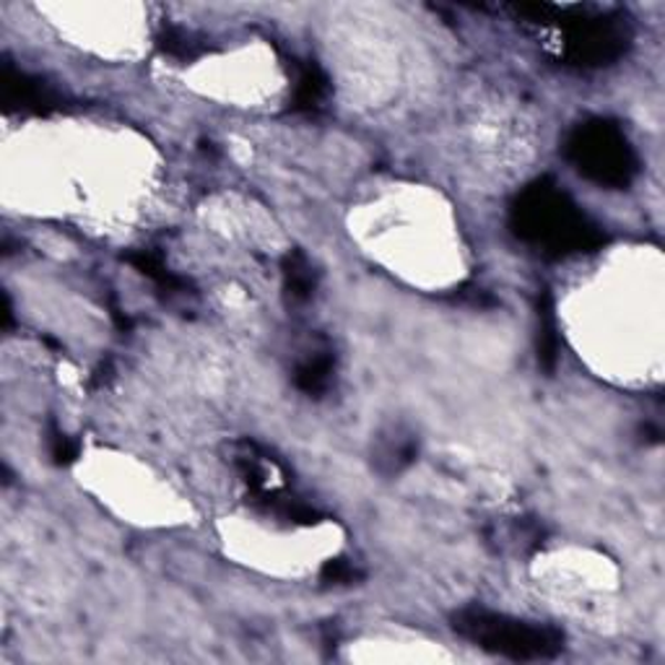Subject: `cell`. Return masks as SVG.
I'll return each instance as SVG.
<instances>
[{"label": "cell", "mask_w": 665, "mask_h": 665, "mask_svg": "<svg viewBox=\"0 0 665 665\" xmlns=\"http://www.w3.org/2000/svg\"><path fill=\"white\" fill-rule=\"evenodd\" d=\"M512 235L547 258H570L595 252L606 245L601 224L574 204L557 179L538 177L510 204Z\"/></svg>", "instance_id": "1"}, {"label": "cell", "mask_w": 665, "mask_h": 665, "mask_svg": "<svg viewBox=\"0 0 665 665\" xmlns=\"http://www.w3.org/2000/svg\"><path fill=\"white\" fill-rule=\"evenodd\" d=\"M453 630L470 645L510 661H554L564 650V632L551 624L515 619L481 606H466L450 616Z\"/></svg>", "instance_id": "2"}, {"label": "cell", "mask_w": 665, "mask_h": 665, "mask_svg": "<svg viewBox=\"0 0 665 665\" xmlns=\"http://www.w3.org/2000/svg\"><path fill=\"white\" fill-rule=\"evenodd\" d=\"M564 156L574 172L601 188L624 190L640 175V156L632 141L606 117H590L574 125L564 141Z\"/></svg>", "instance_id": "3"}, {"label": "cell", "mask_w": 665, "mask_h": 665, "mask_svg": "<svg viewBox=\"0 0 665 665\" xmlns=\"http://www.w3.org/2000/svg\"><path fill=\"white\" fill-rule=\"evenodd\" d=\"M564 21V60L580 69H603L616 63L632 44V24L624 13L603 11H572Z\"/></svg>", "instance_id": "4"}, {"label": "cell", "mask_w": 665, "mask_h": 665, "mask_svg": "<svg viewBox=\"0 0 665 665\" xmlns=\"http://www.w3.org/2000/svg\"><path fill=\"white\" fill-rule=\"evenodd\" d=\"M0 100L6 112H21V115H52L69 104L60 89L11 63H3L0 71Z\"/></svg>", "instance_id": "5"}, {"label": "cell", "mask_w": 665, "mask_h": 665, "mask_svg": "<svg viewBox=\"0 0 665 665\" xmlns=\"http://www.w3.org/2000/svg\"><path fill=\"white\" fill-rule=\"evenodd\" d=\"M248 502L256 507L258 512L289 522V526H318V522L325 520V515L320 512L315 505H310L308 499L294 497L291 491L281 487L250 491Z\"/></svg>", "instance_id": "6"}, {"label": "cell", "mask_w": 665, "mask_h": 665, "mask_svg": "<svg viewBox=\"0 0 665 665\" xmlns=\"http://www.w3.org/2000/svg\"><path fill=\"white\" fill-rule=\"evenodd\" d=\"M294 84H291V110L294 112H318L331 92V81L315 60H294Z\"/></svg>", "instance_id": "7"}, {"label": "cell", "mask_w": 665, "mask_h": 665, "mask_svg": "<svg viewBox=\"0 0 665 665\" xmlns=\"http://www.w3.org/2000/svg\"><path fill=\"white\" fill-rule=\"evenodd\" d=\"M416 437L395 427L393 432H387V435L377 437L375 450H372V463H375V468L383 476H395L416 460Z\"/></svg>", "instance_id": "8"}, {"label": "cell", "mask_w": 665, "mask_h": 665, "mask_svg": "<svg viewBox=\"0 0 665 665\" xmlns=\"http://www.w3.org/2000/svg\"><path fill=\"white\" fill-rule=\"evenodd\" d=\"M281 276L283 291L294 304L310 302L312 294L318 291V271L302 250H289L281 258Z\"/></svg>", "instance_id": "9"}, {"label": "cell", "mask_w": 665, "mask_h": 665, "mask_svg": "<svg viewBox=\"0 0 665 665\" xmlns=\"http://www.w3.org/2000/svg\"><path fill=\"white\" fill-rule=\"evenodd\" d=\"M333 372H335L333 351H328V349L312 351V354L304 356L294 370L297 391H302L304 395H312V398H320V395L331 387Z\"/></svg>", "instance_id": "10"}, {"label": "cell", "mask_w": 665, "mask_h": 665, "mask_svg": "<svg viewBox=\"0 0 665 665\" xmlns=\"http://www.w3.org/2000/svg\"><path fill=\"white\" fill-rule=\"evenodd\" d=\"M125 263H131L141 276H146V279L152 281L156 289L164 291V294H169V297L188 294L190 283L185 279H179L177 273H172L169 266L162 260V256H156V252H152V250L125 252Z\"/></svg>", "instance_id": "11"}, {"label": "cell", "mask_w": 665, "mask_h": 665, "mask_svg": "<svg viewBox=\"0 0 665 665\" xmlns=\"http://www.w3.org/2000/svg\"><path fill=\"white\" fill-rule=\"evenodd\" d=\"M538 362L547 372H554L559 362V328L549 289L538 294Z\"/></svg>", "instance_id": "12"}, {"label": "cell", "mask_w": 665, "mask_h": 665, "mask_svg": "<svg viewBox=\"0 0 665 665\" xmlns=\"http://www.w3.org/2000/svg\"><path fill=\"white\" fill-rule=\"evenodd\" d=\"M156 48H159L167 58L183 60V63H193V60L204 58L211 52L208 40L183 27H164L162 32L156 34Z\"/></svg>", "instance_id": "13"}, {"label": "cell", "mask_w": 665, "mask_h": 665, "mask_svg": "<svg viewBox=\"0 0 665 665\" xmlns=\"http://www.w3.org/2000/svg\"><path fill=\"white\" fill-rule=\"evenodd\" d=\"M48 453L55 466H71L79 460L81 445L76 437H71L69 432H63L55 422L48 427Z\"/></svg>", "instance_id": "14"}, {"label": "cell", "mask_w": 665, "mask_h": 665, "mask_svg": "<svg viewBox=\"0 0 665 665\" xmlns=\"http://www.w3.org/2000/svg\"><path fill=\"white\" fill-rule=\"evenodd\" d=\"M362 578H364L362 570H359V567L346 557L328 559V562L323 564V570H320V580H323L325 585H335V588L356 585Z\"/></svg>", "instance_id": "15"}, {"label": "cell", "mask_w": 665, "mask_h": 665, "mask_svg": "<svg viewBox=\"0 0 665 665\" xmlns=\"http://www.w3.org/2000/svg\"><path fill=\"white\" fill-rule=\"evenodd\" d=\"M512 11L522 19L533 21V24H551V21L564 17V9H559V6H551V3H520V6H512Z\"/></svg>", "instance_id": "16"}, {"label": "cell", "mask_w": 665, "mask_h": 665, "mask_svg": "<svg viewBox=\"0 0 665 665\" xmlns=\"http://www.w3.org/2000/svg\"><path fill=\"white\" fill-rule=\"evenodd\" d=\"M110 377H112V367H110V364H102V367L94 372L92 387H102V385H107V380H110Z\"/></svg>", "instance_id": "17"}]
</instances>
